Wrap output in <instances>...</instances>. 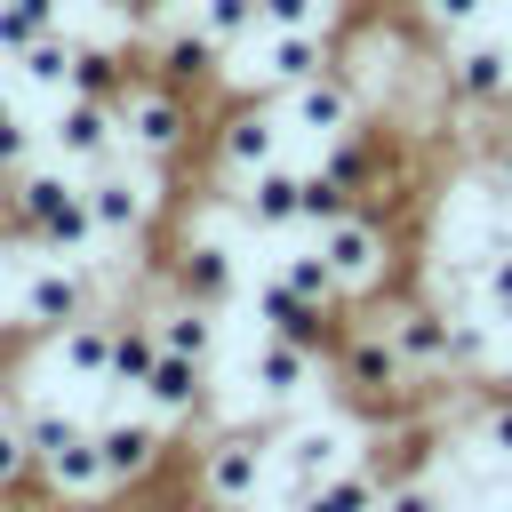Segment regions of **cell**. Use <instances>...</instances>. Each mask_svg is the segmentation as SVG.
Wrapping results in <instances>:
<instances>
[{"instance_id":"83f0119b","label":"cell","mask_w":512,"mask_h":512,"mask_svg":"<svg viewBox=\"0 0 512 512\" xmlns=\"http://www.w3.org/2000/svg\"><path fill=\"white\" fill-rule=\"evenodd\" d=\"M192 24H200L208 40H224V56H232V48H248V40L264 32L256 0H192Z\"/></svg>"},{"instance_id":"f546056e","label":"cell","mask_w":512,"mask_h":512,"mask_svg":"<svg viewBox=\"0 0 512 512\" xmlns=\"http://www.w3.org/2000/svg\"><path fill=\"white\" fill-rule=\"evenodd\" d=\"M16 72H24L32 88H56V96H64V88H72V40H64V32H40L32 48H16Z\"/></svg>"},{"instance_id":"e575fe53","label":"cell","mask_w":512,"mask_h":512,"mask_svg":"<svg viewBox=\"0 0 512 512\" xmlns=\"http://www.w3.org/2000/svg\"><path fill=\"white\" fill-rule=\"evenodd\" d=\"M352 208V192L328 176V168H304V224H328V216H344Z\"/></svg>"},{"instance_id":"ee69618b","label":"cell","mask_w":512,"mask_h":512,"mask_svg":"<svg viewBox=\"0 0 512 512\" xmlns=\"http://www.w3.org/2000/svg\"><path fill=\"white\" fill-rule=\"evenodd\" d=\"M0 184H8V168H0Z\"/></svg>"},{"instance_id":"74e56055","label":"cell","mask_w":512,"mask_h":512,"mask_svg":"<svg viewBox=\"0 0 512 512\" xmlns=\"http://www.w3.org/2000/svg\"><path fill=\"white\" fill-rule=\"evenodd\" d=\"M480 448H496V456H512V392L496 384V400L480 408Z\"/></svg>"},{"instance_id":"ab89813d","label":"cell","mask_w":512,"mask_h":512,"mask_svg":"<svg viewBox=\"0 0 512 512\" xmlns=\"http://www.w3.org/2000/svg\"><path fill=\"white\" fill-rule=\"evenodd\" d=\"M488 184H496V208L512 216V136H496V144H488Z\"/></svg>"},{"instance_id":"ac0fdd59","label":"cell","mask_w":512,"mask_h":512,"mask_svg":"<svg viewBox=\"0 0 512 512\" xmlns=\"http://www.w3.org/2000/svg\"><path fill=\"white\" fill-rule=\"evenodd\" d=\"M264 160H280V120H272L264 104H232V112L216 120V168L240 184V176L264 168Z\"/></svg>"},{"instance_id":"b9f144b4","label":"cell","mask_w":512,"mask_h":512,"mask_svg":"<svg viewBox=\"0 0 512 512\" xmlns=\"http://www.w3.org/2000/svg\"><path fill=\"white\" fill-rule=\"evenodd\" d=\"M496 384H504V392H512V360H504V368H496Z\"/></svg>"},{"instance_id":"52a82bcc","label":"cell","mask_w":512,"mask_h":512,"mask_svg":"<svg viewBox=\"0 0 512 512\" xmlns=\"http://www.w3.org/2000/svg\"><path fill=\"white\" fill-rule=\"evenodd\" d=\"M16 312H24V336H56V328H72L80 312H96V280H88V264L40 248V264H24Z\"/></svg>"},{"instance_id":"d4e9b609","label":"cell","mask_w":512,"mask_h":512,"mask_svg":"<svg viewBox=\"0 0 512 512\" xmlns=\"http://www.w3.org/2000/svg\"><path fill=\"white\" fill-rule=\"evenodd\" d=\"M136 80V64H128V48L120 40H72V88L80 96H104V104H120V88Z\"/></svg>"},{"instance_id":"4316f807","label":"cell","mask_w":512,"mask_h":512,"mask_svg":"<svg viewBox=\"0 0 512 512\" xmlns=\"http://www.w3.org/2000/svg\"><path fill=\"white\" fill-rule=\"evenodd\" d=\"M152 328H160V344H168V352H192V360H208V352H216V304L176 296L168 312H152Z\"/></svg>"},{"instance_id":"7bdbcfd3","label":"cell","mask_w":512,"mask_h":512,"mask_svg":"<svg viewBox=\"0 0 512 512\" xmlns=\"http://www.w3.org/2000/svg\"><path fill=\"white\" fill-rule=\"evenodd\" d=\"M0 264H8V232H0Z\"/></svg>"},{"instance_id":"6da1fadb","label":"cell","mask_w":512,"mask_h":512,"mask_svg":"<svg viewBox=\"0 0 512 512\" xmlns=\"http://www.w3.org/2000/svg\"><path fill=\"white\" fill-rule=\"evenodd\" d=\"M0 216H8V240H24V248H48V256H80V264H96V248H104V232H96V216H88V192H80V176L56 160V168H8V184H0Z\"/></svg>"},{"instance_id":"8fae6325","label":"cell","mask_w":512,"mask_h":512,"mask_svg":"<svg viewBox=\"0 0 512 512\" xmlns=\"http://www.w3.org/2000/svg\"><path fill=\"white\" fill-rule=\"evenodd\" d=\"M256 320H264V336H288V344H304V352H320V360L344 344V312H336V304L296 296L280 272H272V280H256Z\"/></svg>"},{"instance_id":"ba28073f","label":"cell","mask_w":512,"mask_h":512,"mask_svg":"<svg viewBox=\"0 0 512 512\" xmlns=\"http://www.w3.org/2000/svg\"><path fill=\"white\" fill-rule=\"evenodd\" d=\"M80 192H88V216H96L104 240H144V232H152V200H160V168H120V160H104V168L80 176Z\"/></svg>"},{"instance_id":"f1b7e54d","label":"cell","mask_w":512,"mask_h":512,"mask_svg":"<svg viewBox=\"0 0 512 512\" xmlns=\"http://www.w3.org/2000/svg\"><path fill=\"white\" fill-rule=\"evenodd\" d=\"M40 32H64V0H0V56L32 48Z\"/></svg>"},{"instance_id":"5bb4252c","label":"cell","mask_w":512,"mask_h":512,"mask_svg":"<svg viewBox=\"0 0 512 512\" xmlns=\"http://www.w3.org/2000/svg\"><path fill=\"white\" fill-rule=\"evenodd\" d=\"M376 328L392 336V352L408 360V376H416V384L456 376V352H448V312H432V304H392Z\"/></svg>"},{"instance_id":"7a4b0ae2","label":"cell","mask_w":512,"mask_h":512,"mask_svg":"<svg viewBox=\"0 0 512 512\" xmlns=\"http://www.w3.org/2000/svg\"><path fill=\"white\" fill-rule=\"evenodd\" d=\"M24 440H32V480H40V496H56V504H96V496H112L96 424H80L72 408H32V416H24Z\"/></svg>"},{"instance_id":"7402d4cb","label":"cell","mask_w":512,"mask_h":512,"mask_svg":"<svg viewBox=\"0 0 512 512\" xmlns=\"http://www.w3.org/2000/svg\"><path fill=\"white\" fill-rule=\"evenodd\" d=\"M168 280H176V296H192V304H224V296L240 288V272H232V248H224V240H184V248H176V264H168Z\"/></svg>"},{"instance_id":"60d3db41","label":"cell","mask_w":512,"mask_h":512,"mask_svg":"<svg viewBox=\"0 0 512 512\" xmlns=\"http://www.w3.org/2000/svg\"><path fill=\"white\" fill-rule=\"evenodd\" d=\"M112 8H120L128 24H144V16H168V0H112Z\"/></svg>"},{"instance_id":"ffe728a7","label":"cell","mask_w":512,"mask_h":512,"mask_svg":"<svg viewBox=\"0 0 512 512\" xmlns=\"http://www.w3.org/2000/svg\"><path fill=\"white\" fill-rule=\"evenodd\" d=\"M248 376H256V392H264L272 408H288V400H304V392H312L320 352H304V344H288V336H264V344L248 352Z\"/></svg>"},{"instance_id":"cb8c5ba5","label":"cell","mask_w":512,"mask_h":512,"mask_svg":"<svg viewBox=\"0 0 512 512\" xmlns=\"http://www.w3.org/2000/svg\"><path fill=\"white\" fill-rule=\"evenodd\" d=\"M384 504V472L376 464H336L328 480H312L296 496V512H376Z\"/></svg>"},{"instance_id":"4fadbf2b","label":"cell","mask_w":512,"mask_h":512,"mask_svg":"<svg viewBox=\"0 0 512 512\" xmlns=\"http://www.w3.org/2000/svg\"><path fill=\"white\" fill-rule=\"evenodd\" d=\"M440 96H448L456 112H496V104H512V56H504L496 40L448 48V56H440Z\"/></svg>"},{"instance_id":"f35d334b","label":"cell","mask_w":512,"mask_h":512,"mask_svg":"<svg viewBox=\"0 0 512 512\" xmlns=\"http://www.w3.org/2000/svg\"><path fill=\"white\" fill-rule=\"evenodd\" d=\"M424 16H432L440 32H464V24H480V16H488V0H424Z\"/></svg>"},{"instance_id":"9a60e30c","label":"cell","mask_w":512,"mask_h":512,"mask_svg":"<svg viewBox=\"0 0 512 512\" xmlns=\"http://www.w3.org/2000/svg\"><path fill=\"white\" fill-rule=\"evenodd\" d=\"M144 400H152L160 424H200V416H208V360L160 344V360H152V376H144Z\"/></svg>"},{"instance_id":"e0dca14e","label":"cell","mask_w":512,"mask_h":512,"mask_svg":"<svg viewBox=\"0 0 512 512\" xmlns=\"http://www.w3.org/2000/svg\"><path fill=\"white\" fill-rule=\"evenodd\" d=\"M240 216H248L256 232H288V224H304V168H288V160L248 168V176H240Z\"/></svg>"},{"instance_id":"d590c367","label":"cell","mask_w":512,"mask_h":512,"mask_svg":"<svg viewBox=\"0 0 512 512\" xmlns=\"http://www.w3.org/2000/svg\"><path fill=\"white\" fill-rule=\"evenodd\" d=\"M32 144H40V136H32V120H24V104H16V96H0V168H24V160H32Z\"/></svg>"},{"instance_id":"44dd1931","label":"cell","mask_w":512,"mask_h":512,"mask_svg":"<svg viewBox=\"0 0 512 512\" xmlns=\"http://www.w3.org/2000/svg\"><path fill=\"white\" fill-rule=\"evenodd\" d=\"M344 448H352V440H344L336 424H296V432L280 440V488H288V504H296L312 480H328V472L344 464Z\"/></svg>"},{"instance_id":"8992f818","label":"cell","mask_w":512,"mask_h":512,"mask_svg":"<svg viewBox=\"0 0 512 512\" xmlns=\"http://www.w3.org/2000/svg\"><path fill=\"white\" fill-rule=\"evenodd\" d=\"M320 256L336 264L344 296H376V288L392 280V224H384L368 200H352L344 216H328V224H320Z\"/></svg>"},{"instance_id":"2e32d148","label":"cell","mask_w":512,"mask_h":512,"mask_svg":"<svg viewBox=\"0 0 512 512\" xmlns=\"http://www.w3.org/2000/svg\"><path fill=\"white\" fill-rule=\"evenodd\" d=\"M144 72L168 80V88H184V96H200V88H216V72H224V40H208L200 24H176V32L144 56Z\"/></svg>"},{"instance_id":"603a6c76","label":"cell","mask_w":512,"mask_h":512,"mask_svg":"<svg viewBox=\"0 0 512 512\" xmlns=\"http://www.w3.org/2000/svg\"><path fill=\"white\" fill-rule=\"evenodd\" d=\"M152 360H160V328H152V312L112 320V368H104V384H112V392H144Z\"/></svg>"},{"instance_id":"4dcf8cb0","label":"cell","mask_w":512,"mask_h":512,"mask_svg":"<svg viewBox=\"0 0 512 512\" xmlns=\"http://www.w3.org/2000/svg\"><path fill=\"white\" fill-rule=\"evenodd\" d=\"M280 280H288L296 296H312V304H344V280H336V264H328L320 248H304V256H288V264H280Z\"/></svg>"},{"instance_id":"8d00e7d4","label":"cell","mask_w":512,"mask_h":512,"mask_svg":"<svg viewBox=\"0 0 512 512\" xmlns=\"http://www.w3.org/2000/svg\"><path fill=\"white\" fill-rule=\"evenodd\" d=\"M480 312H488V320H512V248H496V256L480 264Z\"/></svg>"},{"instance_id":"30bf717a","label":"cell","mask_w":512,"mask_h":512,"mask_svg":"<svg viewBox=\"0 0 512 512\" xmlns=\"http://www.w3.org/2000/svg\"><path fill=\"white\" fill-rule=\"evenodd\" d=\"M288 128H304L312 144L352 136V128H360V72H344V64L328 56L312 80H296V88H288Z\"/></svg>"},{"instance_id":"484cf974","label":"cell","mask_w":512,"mask_h":512,"mask_svg":"<svg viewBox=\"0 0 512 512\" xmlns=\"http://www.w3.org/2000/svg\"><path fill=\"white\" fill-rule=\"evenodd\" d=\"M56 360H64V376L104 384V368H112V320L104 312H80L72 328H56Z\"/></svg>"},{"instance_id":"836d02e7","label":"cell","mask_w":512,"mask_h":512,"mask_svg":"<svg viewBox=\"0 0 512 512\" xmlns=\"http://www.w3.org/2000/svg\"><path fill=\"white\" fill-rule=\"evenodd\" d=\"M376 512H448V496L424 480V472H400V480H384V504Z\"/></svg>"},{"instance_id":"9c48e42d","label":"cell","mask_w":512,"mask_h":512,"mask_svg":"<svg viewBox=\"0 0 512 512\" xmlns=\"http://www.w3.org/2000/svg\"><path fill=\"white\" fill-rule=\"evenodd\" d=\"M48 152L64 160V168H104V160H120V112L104 104V96H80V88H64L56 96V112H48Z\"/></svg>"},{"instance_id":"5b68a950","label":"cell","mask_w":512,"mask_h":512,"mask_svg":"<svg viewBox=\"0 0 512 512\" xmlns=\"http://www.w3.org/2000/svg\"><path fill=\"white\" fill-rule=\"evenodd\" d=\"M264 472H272V432H256V424L248 432H216L200 448V464H192V496L208 512H248Z\"/></svg>"},{"instance_id":"7c38bea8","label":"cell","mask_w":512,"mask_h":512,"mask_svg":"<svg viewBox=\"0 0 512 512\" xmlns=\"http://www.w3.org/2000/svg\"><path fill=\"white\" fill-rule=\"evenodd\" d=\"M168 432H176V424H160V416H104V424H96L104 480H112V488H144V480H160V464H168Z\"/></svg>"},{"instance_id":"3957f363","label":"cell","mask_w":512,"mask_h":512,"mask_svg":"<svg viewBox=\"0 0 512 512\" xmlns=\"http://www.w3.org/2000/svg\"><path fill=\"white\" fill-rule=\"evenodd\" d=\"M112 112H120V144H128L144 168H160V176L176 168V152H184L192 128H200V120H192V96L168 88V80H152V72H136Z\"/></svg>"},{"instance_id":"d6986e66","label":"cell","mask_w":512,"mask_h":512,"mask_svg":"<svg viewBox=\"0 0 512 512\" xmlns=\"http://www.w3.org/2000/svg\"><path fill=\"white\" fill-rule=\"evenodd\" d=\"M248 56H256V88H280L288 96L296 80H312L328 64V32H256Z\"/></svg>"},{"instance_id":"277c9868","label":"cell","mask_w":512,"mask_h":512,"mask_svg":"<svg viewBox=\"0 0 512 512\" xmlns=\"http://www.w3.org/2000/svg\"><path fill=\"white\" fill-rule=\"evenodd\" d=\"M328 368H336V392L352 408H368V416H400L408 392H416V376H408V360L392 352L384 328H344V344L328 352Z\"/></svg>"},{"instance_id":"d6a6232c","label":"cell","mask_w":512,"mask_h":512,"mask_svg":"<svg viewBox=\"0 0 512 512\" xmlns=\"http://www.w3.org/2000/svg\"><path fill=\"white\" fill-rule=\"evenodd\" d=\"M32 488V440H24V416H0V496H24Z\"/></svg>"},{"instance_id":"1f68e13d","label":"cell","mask_w":512,"mask_h":512,"mask_svg":"<svg viewBox=\"0 0 512 512\" xmlns=\"http://www.w3.org/2000/svg\"><path fill=\"white\" fill-rule=\"evenodd\" d=\"M264 32H328L336 24V0H256Z\"/></svg>"}]
</instances>
